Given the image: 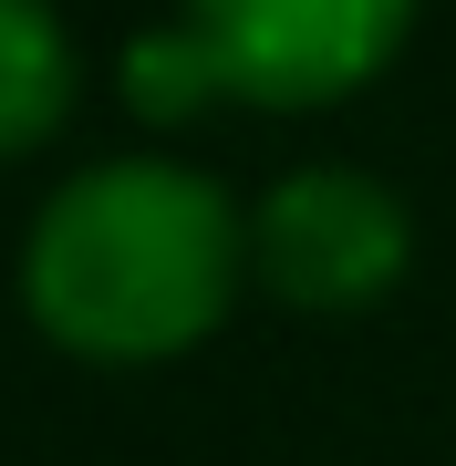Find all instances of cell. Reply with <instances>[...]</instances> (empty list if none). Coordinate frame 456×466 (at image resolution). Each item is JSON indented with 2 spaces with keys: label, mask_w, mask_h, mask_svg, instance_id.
Here are the masks:
<instances>
[{
  "label": "cell",
  "mask_w": 456,
  "mask_h": 466,
  "mask_svg": "<svg viewBox=\"0 0 456 466\" xmlns=\"http://www.w3.org/2000/svg\"><path fill=\"white\" fill-rule=\"evenodd\" d=\"M125 104H136L146 125H187L218 104V73H208V52L187 42V21H156V32L125 42Z\"/></svg>",
  "instance_id": "5"
},
{
  "label": "cell",
  "mask_w": 456,
  "mask_h": 466,
  "mask_svg": "<svg viewBox=\"0 0 456 466\" xmlns=\"http://www.w3.org/2000/svg\"><path fill=\"white\" fill-rule=\"evenodd\" d=\"M249 269L290 311H373L415 269V208L363 167H301L259 198Z\"/></svg>",
  "instance_id": "3"
},
{
  "label": "cell",
  "mask_w": 456,
  "mask_h": 466,
  "mask_svg": "<svg viewBox=\"0 0 456 466\" xmlns=\"http://www.w3.org/2000/svg\"><path fill=\"white\" fill-rule=\"evenodd\" d=\"M177 21L259 115H321L415 42V0H177Z\"/></svg>",
  "instance_id": "2"
},
{
  "label": "cell",
  "mask_w": 456,
  "mask_h": 466,
  "mask_svg": "<svg viewBox=\"0 0 456 466\" xmlns=\"http://www.w3.org/2000/svg\"><path fill=\"white\" fill-rule=\"evenodd\" d=\"M84 94V52H73L52 0H0V167L63 135Z\"/></svg>",
  "instance_id": "4"
},
{
  "label": "cell",
  "mask_w": 456,
  "mask_h": 466,
  "mask_svg": "<svg viewBox=\"0 0 456 466\" xmlns=\"http://www.w3.org/2000/svg\"><path fill=\"white\" fill-rule=\"evenodd\" d=\"M249 280V218L218 177L167 156H104L63 177L21 238V311L73 363H177L228 321Z\"/></svg>",
  "instance_id": "1"
}]
</instances>
